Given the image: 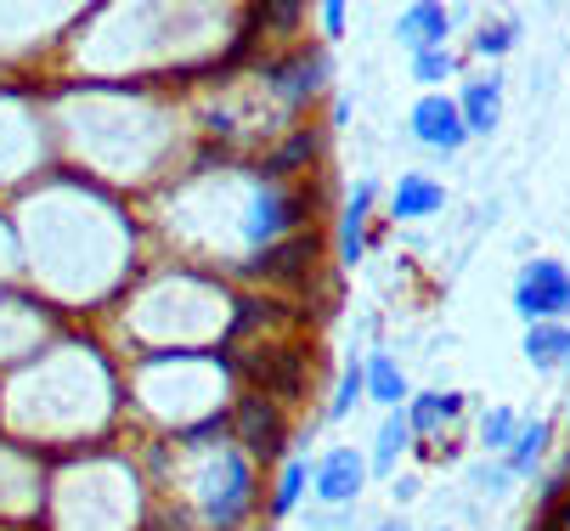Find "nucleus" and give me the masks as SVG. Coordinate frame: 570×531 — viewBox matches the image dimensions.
Returning a JSON list of instances; mask_svg holds the SVG:
<instances>
[{
	"mask_svg": "<svg viewBox=\"0 0 570 531\" xmlns=\"http://www.w3.org/2000/svg\"><path fill=\"white\" fill-rule=\"evenodd\" d=\"M198 503H204L209 531H237V520L255 509V459H249V452H243V446H220L209 459V470H204Z\"/></svg>",
	"mask_w": 570,
	"mask_h": 531,
	"instance_id": "f257e3e1",
	"label": "nucleus"
},
{
	"mask_svg": "<svg viewBox=\"0 0 570 531\" xmlns=\"http://www.w3.org/2000/svg\"><path fill=\"white\" fill-rule=\"evenodd\" d=\"M237 367H243V378H249L261 396H272L277 407H294V402L311 396V367H316V356H311L305 345H294V340H277V345L261 340Z\"/></svg>",
	"mask_w": 570,
	"mask_h": 531,
	"instance_id": "f03ea898",
	"label": "nucleus"
},
{
	"mask_svg": "<svg viewBox=\"0 0 570 531\" xmlns=\"http://www.w3.org/2000/svg\"><path fill=\"white\" fill-rule=\"evenodd\" d=\"M316 193L305 187H283V181H261L255 198H249V220H243V238H249L255 249H272L283 238L299 233V220L311 215Z\"/></svg>",
	"mask_w": 570,
	"mask_h": 531,
	"instance_id": "7ed1b4c3",
	"label": "nucleus"
},
{
	"mask_svg": "<svg viewBox=\"0 0 570 531\" xmlns=\"http://www.w3.org/2000/svg\"><path fill=\"white\" fill-rule=\"evenodd\" d=\"M328 68L334 62H328L322 46H294V51H283V57H272L261 68V80L283 108H305V102H316L322 91H328Z\"/></svg>",
	"mask_w": 570,
	"mask_h": 531,
	"instance_id": "20e7f679",
	"label": "nucleus"
},
{
	"mask_svg": "<svg viewBox=\"0 0 570 531\" xmlns=\"http://www.w3.org/2000/svg\"><path fill=\"white\" fill-rule=\"evenodd\" d=\"M232 435H237V446L249 452V459L272 464V459H283V446H288V419H283V407L272 396L243 391L237 407H232Z\"/></svg>",
	"mask_w": 570,
	"mask_h": 531,
	"instance_id": "39448f33",
	"label": "nucleus"
},
{
	"mask_svg": "<svg viewBox=\"0 0 570 531\" xmlns=\"http://www.w3.org/2000/svg\"><path fill=\"white\" fill-rule=\"evenodd\" d=\"M514 312L525 323H564L570 317V272L559 260H525L514 283Z\"/></svg>",
	"mask_w": 570,
	"mask_h": 531,
	"instance_id": "423d86ee",
	"label": "nucleus"
},
{
	"mask_svg": "<svg viewBox=\"0 0 570 531\" xmlns=\"http://www.w3.org/2000/svg\"><path fill=\"white\" fill-rule=\"evenodd\" d=\"M316 266H322V238H316V226H311V233H294V238H283V244L249 255V260H243V277L283 283V288H305V283L316 277Z\"/></svg>",
	"mask_w": 570,
	"mask_h": 531,
	"instance_id": "0eeeda50",
	"label": "nucleus"
},
{
	"mask_svg": "<svg viewBox=\"0 0 570 531\" xmlns=\"http://www.w3.org/2000/svg\"><path fill=\"white\" fill-rule=\"evenodd\" d=\"M406 130H413L419 147H430V154H458V147L469 141V125H463V108L458 97L446 91H430L413 102V114H406Z\"/></svg>",
	"mask_w": 570,
	"mask_h": 531,
	"instance_id": "6e6552de",
	"label": "nucleus"
},
{
	"mask_svg": "<svg viewBox=\"0 0 570 531\" xmlns=\"http://www.w3.org/2000/svg\"><path fill=\"white\" fill-rule=\"evenodd\" d=\"M367 452H356V446H328L316 459V470H311V492H316V503H328V509H345V503H356L362 498V486H367Z\"/></svg>",
	"mask_w": 570,
	"mask_h": 531,
	"instance_id": "1a4fd4ad",
	"label": "nucleus"
},
{
	"mask_svg": "<svg viewBox=\"0 0 570 531\" xmlns=\"http://www.w3.org/2000/svg\"><path fill=\"white\" fill-rule=\"evenodd\" d=\"M446 35H452V12L435 7V0L401 7V18H395V40L413 51V57H424V51H446Z\"/></svg>",
	"mask_w": 570,
	"mask_h": 531,
	"instance_id": "9d476101",
	"label": "nucleus"
},
{
	"mask_svg": "<svg viewBox=\"0 0 570 531\" xmlns=\"http://www.w3.org/2000/svg\"><path fill=\"white\" fill-rule=\"evenodd\" d=\"M373 204H379V187L373 181H356L345 209H340V238H334V255L345 266H356L367 255V220H373Z\"/></svg>",
	"mask_w": 570,
	"mask_h": 531,
	"instance_id": "9b49d317",
	"label": "nucleus"
},
{
	"mask_svg": "<svg viewBox=\"0 0 570 531\" xmlns=\"http://www.w3.org/2000/svg\"><path fill=\"white\" fill-rule=\"evenodd\" d=\"M322 159V130L316 125H294L272 154L261 159V181H288V176H299L305 165H316Z\"/></svg>",
	"mask_w": 570,
	"mask_h": 531,
	"instance_id": "f8f14e48",
	"label": "nucleus"
},
{
	"mask_svg": "<svg viewBox=\"0 0 570 531\" xmlns=\"http://www.w3.org/2000/svg\"><path fill=\"white\" fill-rule=\"evenodd\" d=\"M446 209V187L424 170H406L395 187H390V220H430Z\"/></svg>",
	"mask_w": 570,
	"mask_h": 531,
	"instance_id": "ddd939ff",
	"label": "nucleus"
},
{
	"mask_svg": "<svg viewBox=\"0 0 570 531\" xmlns=\"http://www.w3.org/2000/svg\"><path fill=\"white\" fill-rule=\"evenodd\" d=\"M458 108H463L469 136H492L498 119H503V80H498V73H480V80H469L463 97H458Z\"/></svg>",
	"mask_w": 570,
	"mask_h": 531,
	"instance_id": "4468645a",
	"label": "nucleus"
},
{
	"mask_svg": "<svg viewBox=\"0 0 570 531\" xmlns=\"http://www.w3.org/2000/svg\"><path fill=\"white\" fill-rule=\"evenodd\" d=\"M525 362L537 373H564V362H570V328L564 323H531L525 328Z\"/></svg>",
	"mask_w": 570,
	"mask_h": 531,
	"instance_id": "2eb2a0df",
	"label": "nucleus"
},
{
	"mask_svg": "<svg viewBox=\"0 0 570 531\" xmlns=\"http://www.w3.org/2000/svg\"><path fill=\"white\" fill-rule=\"evenodd\" d=\"M458 413H463V396H458V391H424V396L406 402V419H413V435H419V441H424V435H441Z\"/></svg>",
	"mask_w": 570,
	"mask_h": 531,
	"instance_id": "dca6fc26",
	"label": "nucleus"
},
{
	"mask_svg": "<svg viewBox=\"0 0 570 531\" xmlns=\"http://www.w3.org/2000/svg\"><path fill=\"white\" fill-rule=\"evenodd\" d=\"M367 396H373L384 413H401V407H406V373H401L395 356H384V351L367 356Z\"/></svg>",
	"mask_w": 570,
	"mask_h": 531,
	"instance_id": "f3484780",
	"label": "nucleus"
},
{
	"mask_svg": "<svg viewBox=\"0 0 570 531\" xmlns=\"http://www.w3.org/2000/svg\"><path fill=\"white\" fill-rule=\"evenodd\" d=\"M419 435H413V419H406V407L401 413H384V424H379V435H373V452H367V464L379 470V475H390L395 470V459L406 446H413Z\"/></svg>",
	"mask_w": 570,
	"mask_h": 531,
	"instance_id": "a211bd4d",
	"label": "nucleus"
},
{
	"mask_svg": "<svg viewBox=\"0 0 570 531\" xmlns=\"http://www.w3.org/2000/svg\"><path fill=\"white\" fill-rule=\"evenodd\" d=\"M548 446H553V424H548V419H531V424H520L514 446L503 452L509 475H531V470H537V464L548 459Z\"/></svg>",
	"mask_w": 570,
	"mask_h": 531,
	"instance_id": "6ab92c4d",
	"label": "nucleus"
},
{
	"mask_svg": "<svg viewBox=\"0 0 570 531\" xmlns=\"http://www.w3.org/2000/svg\"><path fill=\"white\" fill-rule=\"evenodd\" d=\"M249 23H255L261 35L294 40V35H299V23H305V7H294V0H272V7H255V12H249Z\"/></svg>",
	"mask_w": 570,
	"mask_h": 531,
	"instance_id": "aec40b11",
	"label": "nucleus"
},
{
	"mask_svg": "<svg viewBox=\"0 0 570 531\" xmlns=\"http://www.w3.org/2000/svg\"><path fill=\"white\" fill-rule=\"evenodd\" d=\"M520 413L514 407H485V419H480V446L485 452H509L514 446V435H520Z\"/></svg>",
	"mask_w": 570,
	"mask_h": 531,
	"instance_id": "412c9836",
	"label": "nucleus"
},
{
	"mask_svg": "<svg viewBox=\"0 0 570 531\" xmlns=\"http://www.w3.org/2000/svg\"><path fill=\"white\" fill-rule=\"evenodd\" d=\"M520 46V18H485L474 29V51L480 57H509Z\"/></svg>",
	"mask_w": 570,
	"mask_h": 531,
	"instance_id": "4be33fe9",
	"label": "nucleus"
},
{
	"mask_svg": "<svg viewBox=\"0 0 570 531\" xmlns=\"http://www.w3.org/2000/svg\"><path fill=\"white\" fill-rule=\"evenodd\" d=\"M362 396H367V362H362V356H351V362H345V373H340V391H334V402H328V419H345Z\"/></svg>",
	"mask_w": 570,
	"mask_h": 531,
	"instance_id": "5701e85b",
	"label": "nucleus"
},
{
	"mask_svg": "<svg viewBox=\"0 0 570 531\" xmlns=\"http://www.w3.org/2000/svg\"><path fill=\"white\" fill-rule=\"evenodd\" d=\"M305 486H311V470L294 459V464H283L277 470V486H272V514H294V503L305 498Z\"/></svg>",
	"mask_w": 570,
	"mask_h": 531,
	"instance_id": "b1692460",
	"label": "nucleus"
},
{
	"mask_svg": "<svg viewBox=\"0 0 570 531\" xmlns=\"http://www.w3.org/2000/svg\"><path fill=\"white\" fill-rule=\"evenodd\" d=\"M452 73H458V51H452V46H446V51H424V57H413V80L430 86V91L446 86Z\"/></svg>",
	"mask_w": 570,
	"mask_h": 531,
	"instance_id": "393cba45",
	"label": "nucleus"
},
{
	"mask_svg": "<svg viewBox=\"0 0 570 531\" xmlns=\"http://www.w3.org/2000/svg\"><path fill=\"white\" fill-rule=\"evenodd\" d=\"M509 481H514L509 464H480V470H474V492H480V498H503Z\"/></svg>",
	"mask_w": 570,
	"mask_h": 531,
	"instance_id": "a878e982",
	"label": "nucleus"
},
{
	"mask_svg": "<svg viewBox=\"0 0 570 531\" xmlns=\"http://www.w3.org/2000/svg\"><path fill=\"white\" fill-rule=\"evenodd\" d=\"M531 531H570V492L559 503H542L537 520H531Z\"/></svg>",
	"mask_w": 570,
	"mask_h": 531,
	"instance_id": "bb28decb",
	"label": "nucleus"
},
{
	"mask_svg": "<svg viewBox=\"0 0 570 531\" xmlns=\"http://www.w3.org/2000/svg\"><path fill=\"white\" fill-rule=\"evenodd\" d=\"M322 35H328V40L345 35V7H340V0H328V7H322Z\"/></svg>",
	"mask_w": 570,
	"mask_h": 531,
	"instance_id": "cd10ccee",
	"label": "nucleus"
},
{
	"mask_svg": "<svg viewBox=\"0 0 570 531\" xmlns=\"http://www.w3.org/2000/svg\"><path fill=\"white\" fill-rule=\"evenodd\" d=\"M379 531H413V525H406V520H384Z\"/></svg>",
	"mask_w": 570,
	"mask_h": 531,
	"instance_id": "c85d7f7f",
	"label": "nucleus"
},
{
	"mask_svg": "<svg viewBox=\"0 0 570 531\" xmlns=\"http://www.w3.org/2000/svg\"><path fill=\"white\" fill-rule=\"evenodd\" d=\"M564 373H570V362H564Z\"/></svg>",
	"mask_w": 570,
	"mask_h": 531,
	"instance_id": "c756f323",
	"label": "nucleus"
}]
</instances>
